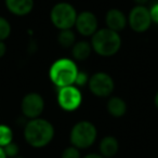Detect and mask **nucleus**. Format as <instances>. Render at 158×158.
I'll list each match as a JSON object with an SVG mask.
<instances>
[{"mask_svg": "<svg viewBox=\"0 0 158 158\" xmlns=\"http://www.w3.org/2000/svg\"><path fill=\"white\" fill-rule=\"evenodd\" d=\"M55 130L53 125L44 118L29 119L24 126L23 135L29 146L42 148L52 142Z\"/></svg>", "mask_w": 158, "mask_h": 158, "instance_id": "obj_1", "label": "nucleus"}, {"mask_svg": "<svg viewBox=\"0 0 158 158\" xmlns=\"http://www.w3.org/2000/svg\"><path fill=\"white\" fill-rule=\"evenodd\" d=\"M94 53L103 57L114 56L121 48V37L119 33L108 29L107 27L99 28L90 40Z\"/></svg>", "mask_w": 158, "mask_h": 158, "instance_id": "obj_2", "label": "nucleus"}, {"mask_svg": "<svg viewBox=\"0 0 158 158\" xmlns=\"http://www.w3.org/2000/svg\"><path fill=\"white\" fill-rule=\"evenodd\" d=\"M79 69L76 62L68 57L57 59L49 68V79L56 88L74 85Z\"/></svg>", "mask_w": 158, "mask_h": 158, "instance_id": "obj_3", "label": "nucleus"}, {"mask_svg": "<svg viewBox=\"0 0 158 158\" xmlns=\"http://www.w3.org/2000/svg\"><path fill=\"white\" fill-rule=\"evenodd\" d=\"M98 130L94 123L89 120H80L72 127L69 131L70 145L78 149H87L95 143Z\"/></svg>", "mask_w": 158, "mask_h": 158, "instance_id": "obj_4", "label": "nucleus"}, {"mask_svg": "<svg viewBox=\"0 0 158 158\" xmlns=\"http://www.w3.org/2000/svg\"><path fill=\"white\" fill-rule=\"evenodd\" d=\"M77 10L66 1L55 3L50 11V21L59 31L72 29L77 19Z\"/></svg>", "mask_w": 158, "mask_h": 158, "instance_id": "obj_5", "label": "nucleus"}, {"mask_svg": "<svg viewBox=\"0 0 158 158\" xmlns=\"http://www.w3.org/2000/svg\"><path fill=\"white\" fill-rule=\"evenodd\" d=\"M57 105L65 112H75L82 103V93L78 87L66 86L57 88L56 93Z\"/></svg>", "mask_w": 158, "mask_h": 158, "instance_id": "obj_6", "label": "nucleus"}, {"mask_svg": "<svg viewBox=\"0 0 158 158\" xmlns=\"http://www.w3.org/2000/svg\"><path fill=\"white\" fill-rule=\"evenodd\" d=\"M88 88L97 98H110L114 92L115 82L110 75L104 72H98L89 77Z\"/></svg>", "mask_w": 158, "mask_h": 158, "instance_id": "obj_7", "label": "nucleus"}, {"mask_svg": "<svg viewBox=\"0 0 158 158\" xmlns=\"http://www.w3.org/2000/svg\"><path fill=\"white\" fill-rule=\"evenodd\" d=\"M128 25L135 33H145L152 25L149 9L145 6H134L128 14Z\"/></svg>", "mask_w": 158, "mask_h": 158, "instance_id": "obj_8", "label": "nucleus"}, {"mask_svg": "<svg viewBox=\"0 0 158 158\" xmlns=\"http://www.w3.org/2000/svg\"><path fill=\"white\" fill-rule=\"evenodd\" d=\"M44 110V100L41 94L37 92H29L23 97L21 101L22 115L29 119L39 118Z\"/></svg>", "mask_w": 158, "mask_h": 158, "instance_id": "obj_9", "label": "nucleus"}, {"mask_svg": "<svg viewBox=\"0 0 158 158\" xmlns=\"http://www.w3.org/2000/svg\"><path fill=\"white\" fill-rule=\"evenodd\" d=\"M74 27L82 37H91L99 29V21L93 12L82 11L77 14Z\"/></svg>", "mask_w": 158, "mask_h": 158, "instance_id": "obj_10", "label": "nucleus"}, {"mask_svg": "<svg viewBox=\"0 0 158 158\" xmlns=\"http://www.w3.org/2000/svg\"><path fill=\"white\" fill-rule=\"evenodd\" d=\"M105 24L108 29H112L114 31H123L128 25V18L118 8L110 9L105 14Z\"/></svg>", "mask_w": 158, "mask_h": 158, "instance_id": "obj_11", "label": "nucleus"}, {"mask_svg": "<svg viewBox=\"0 0 158 158\" xmlns=\"http://www.w3.org/2000/svg\"><path fill=\"white\" fill-rule=\"evenodd\" d=\"M6 8L16 16H25L34 9V0H5Z\"/></svg>", "mask_w": 158, "mask_h": 158, "instance_id": "obj_12", "label": "nucleus"}, {"mask_svg": "<svg viewBox=\"0 0 158 158\" xmlns=\"http://www.w3.org/2000/svg\"><path fill=\"white\" fill-rule=\"evenodd\" d=\"M99 151L104 158H113L119 151V142L114 135H106L100 141Z\"/></svg>", "mask_w": 158, "mask_h": 158, "instance_id": "obj_13", "label": "nucleus"}, {"mask_svg": "<svg viewBox=\"0 0 158 158\" xmlns=\"http://www.w3.org/2000/svg\"><path fill=\"white\" fill-rule=\"evenodd\" d=\"M70 51H72L73 59L75 61H79V62L88 60L93 52L90 41H87V40L76 41L74 44V46L70 48Z\"/></svg>", "mask_w": 158, "mask_h": 158, "instance_id": "obj_14", "label": "nucleus"}, {"mask_svg": "<svg viewBox=\"0 0 158 158\" xmlns=\"http://www.w3.org/2000/svg\"><path fill=\"white\" fill-rule=\"evenodd\" d=\"M106 110L112 117L120 118L127 113V103L120 97H110L106 103Z\"/></svg>", "mask_w": 158, "mask_h": 158, "instance_id": "obj_15", "label": "nucleus"}, {"mask_svg": "<svg viewBox=\"0 0 158 158\" xmlns=\"http://www.w3.org/2000/svg\"><path fill=\"white\" fill-rule=\"evenodd\" d=\"M57 42L62 48L70 49L76 42V34L73 31V29L60 31L59 35H57Z\"/></svg>", "mask_w": 158, "mask_h": 158, "instance_id": "obj_16", "label": "nucleus"}, {"mask_svg": "<svg viewBox=\"0 0 158 158\" xmlns=\"http://www.w3.org/2000/svg\"><path fill=\"white\" fill-rule=\"evenodd\" d=\"M11 142H13V131L11 127L5 123H0V146L5 147Z\"/></svg>", "mask_w": 158, "mask_h": 158, "instance_id": "obj_17", "label": "nucleus"}, {"mask_svg": "<svg viewBox=\"0 0 158 158\" xmlns=\"http://www.w3.org/2000/svg\"><path fill=\"white\" fill-rule=\"evenodd\" d=\"M12 27L10 22L6 18L0 15V41H5L10 37Z\"/></svg>", "mask_w": 158, "mask_h": 158, "instance_id": "obj_18", "label": "nucleus"}, {"mask_svg": "<svg viewBox=\"0 0 158 158\" xmlns=\"http://www.w3.org/2000/svg\"><path fill=\"white\" fill-rule=\"evenodd\" d=\"M61 158H81L80 149L73 146V145H69L63 149L61 154Z\"/></svg>", "mask_w": 158, "mask_h": 158, "instance_id": "obj_19", "label": "nucleus"}, {"mask_svg": "<svg viewBox=\"0 0 158 158\" xmlns=\"http://www.w3.org/2000/svg\"><path fill=\"white\" fill-rule=\"evenodd\" d=\"M3 149H5V153L8 158H14L16 156H19V154H20V147L14 142H11L8 145H6L3 147Z\"/></svg>", "mask_w": 158, "mask_h": 158, "instance_id": "obj_20", "label": "nucleus"}, {"mask_svg": "<svg viewBox=\"0 0 158 158\" xmlns=\"http://www.w3.org/2000/svg\"><path fill=\"white\" fill-rule=\"evenodd\" d=\"M88 81H89V75L87 73L79 70L76 76V79H75L74 86L78 87V88L79 87H84L86 85H88Z\"/></svg>", "mask_w": 158, "mask_h": 158, "instance_id": "obj_21", "label": "nucleus"}, {"mask_svg": "<svg viewBox=\"0 0 158 158\" xmlns=\"http://www.w3.org/2000/svg\"><path fill=\"white\" fill-rule=\"evenodd\" d=\"M149 14H151L152 22L158 24V2L154 3L149 9Z\"/></svg>", "mask_w": 158, "mask_h": 158, "instance_id": "obj_22", "label": "nucleus"}, {"mask_svg": "<svg viewBox=\"0 0 158 158\" xmlns=\"http://www.w3.org/2000/svg\"><path fill=\"white\" fill-rule=\"evenodd\" d=\"M7 53V44L5 41H0V59L3 57Z\"/></svg>", "mask_w": 158, "mask_h": 158, "instance_id": "obj_23", "label": "nucleus"}, {"mask_svg": "<svg viewBox=\"0 0 158 158\" xmlns=\"http://www.w3.org/2000/svg\"><path fill=\"white\" fill-rule=\"evenodd\" d=\"M82 158H104L101 154H98V153H90V154H87L86 156H84Z\"/></svg>", "mask_w": 158, "mask_h": 158, "instance_id": "obj_24", "label": "nucleus"}, {"mask_svg": "<svg viewBox=\"0 0 158 158\" xmlns=\"http://www.w3.org/2000/svg\"><path fill=\"white\" fill-rule=\"evenodd\" d=\"M133 2L135 3V6H145L148 0H133Z\"/></svg>", "mask_w": 158, "mask_h": 158, "instance_id": "obj_25", "label": "nucleus"}, {"mask_svg": "<svg viewBox=\"0 0 158 158\" xmlns=\"http://www.w3.org/2000/svg\"><path fill=\"white\" fill-rule=\"evenodd\" d=\"M0 158H8L5 153V149H3V147H1V146H0Z\"/></svg>", "mask_w": 158, "mask_h": 158, "instance_id": "obj_26", "label": "nucleus"}, {"mask_svg": "<svg viewBox=\"0 0 158 158\" xmlns=\"http://www.w3.org/2000/svg\"><path fill=\"white\" fill-rule=\"evenodd\" d=\"M154 103H155L156 108H157V110H158V91H157V92H156L155 98H154Z\"/></svg>", "mask_w": 158, "mask_h": 158, "instance_id": "obj_27", "label": "nucleus"}, {"mask_svg": "<svg viewBox=\"0 0 158 158\" xmlns=\"http://www.w3.org/2000/svg\"><path fill=\"white\" fill-rule=\"evenodd\" d=\"M14 158H24V157H22V156L19 155V156H16V157H14Z\"/></svg>", "mask_w": 158, "mask_h": 158, "instance_id": "obj_28", "label": "nucleus"}]
</instances>
